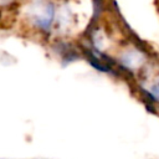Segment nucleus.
Segmentation results:
<instances>
[{
	"instance_id": "2",
	"label": "nucleus",
	"mask_w": 159,
	"mask_h": 159,
	"mask_svg": "<svg viewBox=\"0 0 159 159\" xmlns=\"http://www.w3.org/2000/svg\"><path fill=\"white\" fill-rule=\"evenodd\" d=\"M150 93H152L153 98H155V99H158V101H159V80H158V81L152 86Z\"/></svg>"
},
{
	"instance_id": "1",
	"label": "nucleus",
	"mask_w": 159,
	"mask_h": 159,
	"mask_svg": "<svg viewBox=\"0 0 159 159\" xmlns=\"http://www.w3.org/2000/svg\"><path fill=\"white\" fill-rule=\"evenodd\" d=\"M37 11L34 14V24L41 29V30H47L50 26H51V22H52V19H53V9H52V5L50 4H46V5H42L40 7L36 9Z\"/></svg>"
}]
</instances>
